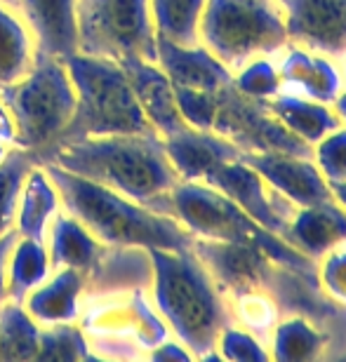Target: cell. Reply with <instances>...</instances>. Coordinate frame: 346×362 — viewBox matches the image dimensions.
<instances>
[{
	"label": "cell",
	"mask_w": 346,
	"mask_h": 362,
	"mask_svg": "<svg viewBox=\"0 0 346 362\" xmlns=\"http://www.w3.org/2000/svg\"><path fill=\"white\" fill-rule=\"evenodd\" d=\"M328 334L321 327H316L311 317L301 313L280 315V320L273 327L269 341L271 360L278 362H306L318 360L328 349Z\"/></svg>",
	"instance_id": "24"
},
{
	"label": "cell",
	"mask_w": 346,
	"mask_h": 362,
	"mask_svg": "<svg viewBox=\"0 0 346 362\" xmlns=\"http://www.w3.org/2000/svg\"><path fill=\"white\" fill-rule=\"evenodd\" d=\"M151 259V296L172 337L193 358L219 360L217 339L233 322L229 301L212 273L189 250H146Z\"/></svg>",
	"instance_id": "1"
},
{
	"label": "cell",
	"mask_w": 346,
	"mask_h": 362,
	"mask_svg": "<svg viewBox=\"0 0 346 362\" xmlns=\"http://www.w3.org/2000/svg\"><path fill=\"white\" fill-rule=\"evenodd\" d=\"M311 158L328 184L346 181V125H340L316 141Z\"/></svg>",
	"instance_id": "33"
},
{
	"label": "cell",
	"mask_w": 346,
	"mask_h": 362,
	"mask_svg": "<svg viewBox=\"0 0 346 362\" xmlns=\"http://www.w3.org/2000/svg\"><path fill=\"white\" fill-rule=\"evenodd\" d=\"M271 113L290 129L294 136L313 146L321 141L328 132H333L342 125L330 104H321V101L306 99L294 92H280L273 99L266 101Z\"/></svg>",
	"instance_id": "23"
},
{
	"label": "cell",
	"mask_w": 346,
	"mask_h": 362,
	"mask_svg": "<svg viewBox=\"0 0 346 362\" xmlns=\"http://www.w3.org/2000/svg\"><path fill=\"white\" fill-rule=\"evenodd\" d=\"M283 12L287 38L294 45L328 54L342 62L346 57V0H276Z\"/></svg>",
	"instance_id": "12"
},
{
	"label": "cell",
	"mask_w": 346,
	"mask_h": 362,
	"mask_svg": "<svg viewBox=\"0 0 346 362\" xmlns=\"http://www.w3.org/2000/svg\"><path fill=\"white\" fill-rule=\"evenodd\" d=\"M212 129L233 141L243 153L313 156V146L294 136L271 113L266 99H252L238 92L233 83L217 92V115Z\"/></svg>",
	"instance_id": "9"
},
{
	"label": "cell",
	"mask_w": 346,
	"mask_h": 362,
	"mask_svg": "<svg viewBox=\"0 0 346 362\" xmlns=\"http://www.w3.org/2000/svg\"><path fill=\"white\" fill-rule=\"evenodd\" d=\"M85 278L76 269H54L50 278L24 299V306L38 325L76 322L81 315Z\"/></svg>",
	"instance_id": "20"
},
{
	"label": "cell",
	"mask_w": 346,
	"mask_h": 362,
	"mask_svg": "<svg viewBox=\"0 0 346 362\" xmlns=\"http://www.w3.org/2000/svg\"><path fill=\"white\" fill-rule=\"evenodd\" d=\"M156 35L177 45H198L205 0H149Z\"/></svg>",
	"instance_id": "27"
},
{
	"label": "cell",
	"mask_w": 346,
	"mask_h": 362,
	"mask_svg": "<svg viewBox=\"0 0 346 362\" xmlns=\"http://www.w3.org/2000/svg\"><path fill=\"white\" fill-rule=\"evenodd\" d=\"M59 193L62 209L78 219L99 243L111 247L189 250L193 235L177 219L125 198L97 181L42 163Z\"/></svg>",
	"instance_id": "3"
},
{
	"label": "cell",
	"mask_w": 346,
	"mask_h": 362,
	"mask_svg": "<svg viewBox=\"0 0 346 362\" xmlns=\"http://www.w3.org/2000/svg\"><path fill=\"white\" fill-rule=\"evenodd\" d=\"M17 127V146L31 151L35 163L57 146L76 111V88L67 64L38 54L33 66L17 83L0 90Z\"/></svg>",
	"instance_id": "6"
},
{
	"label": "cell",
	"mask_w": 346,
	"mask_h": 362,
	"mask_svg": "<svg viewBox=\"0 0 346 362\" xmlns=\"http://www.w3.org/2000/svg\"><path fill=\"white\" fill-rule=\"evenodd\" d=\"M233 322L241 327L250 329L266 344L271 337L273 327L280 320L283 310H280L278 301L273 299L271 292L266 289H250V292H241L233 296H226Z\"/></svg>",
	"instance_id": "29"
},
{
	"label": "cell",
	"mask_w": 346,
	"mask_h": 362,
	"mask_svg": "<svg viewBox=\"0 0 346 362\" xmlns=\"http://www.w3.org/2000/svg\"><path fill=\"white\" fill-rule=\"evenodd\" d=\"M217 358L221 360H248V362H266L271 360L269 346L257 334L241 327L238 322H231L221 329L217 339Z\"/></svg>",
	"instance_id": "32"
},
{
	"label": "cell",
	"mask_w": 346,
	"mask_h": 362,
	"mask_svg": "<svg viewBox=\"0 0 346 362\" xmlns=\"http://www.w3.org/2000/svg\"><path fill=\"white\" fill-rule=\"evenodd\" d=\"M38 163L59 165L146 207L179 181L158 132L83 136L47 148Z\"/></svg>",
	"instance_id": "2"
},
{
	"label": "cell",
	"mask_w": 346,
	"mask_h": 362,
	"mask_svg": "<svg viewBox=\"0 0 346 362\" xmlns=\"http://www.w3.org/2000/svg\"><path fill=\"white\" fill-rule=\"evenodd\" d=\"M283 240L311 262H318L337 245L346 243V209L335 200L297 207V212L287 223Z\"/></svg>",
	"instance_id": "19"
},
{
	"label": "cell",
	"mask_w": 346,
	"mask_h": 362,
	"mask_svg": "<svg viewBox=\"0 0 346 362\" xmlns=\"http://www.w3.org/2000/svg\"><path fill=\"white\" fill-rule=\"evenodd\" d=\"M175 99L186 125L196 129H212L214 115H217V92L175 88Z\"/></svg>",
	"instance_id": "35"
},
{
	"label": "cell",
	"mask_w": 346,
	"mask_h": 362,
	"mask_svg": "<svg viewBox=\"0 0 346 362\" xmlns=\"http://www.w3.org/2000/svg\"><path fill=\"white\" fill-rule=\"evenodd\" d=\"M156 64L175 88L219 92L233 83V71L224 66L205 45H177L158 38Z\"/></svg>",
	"instance_id": "17"
},
{
	"label": "cell",
	"mask_w": 346,
	"mask_h": 362,
	"mask_svg": "<svg viewBox=\"0 0 346 362\" xmlns=\"http://www.w3.org/2000/svg\"><path fill=\"white\" fill-rule=\"evenodd\" d=\"M154 212L177 219L193 238L241 243L266 252L273 262L290 266L316 280V262L294 250L283 238L266 230L233 200L205 181H177L168 193L149 205Z\"/></svg>",
	"instance_id": "4"
},
{
	"label": "cell",
	"mask_w": 346,
	"mask_h": 362,
	"mask_svg": "<svg viewBox=\"0 0 346 362\" xmlns=\"http://www.w3.org/2000/svg\"><path fill=\"white\" fill-rule=\"evenodd\" d=\"M35 52L52 59H69L78 52V0H19Z\"/></svg>",
	"instance_id": "16"
},
{
	"label": "cell",
	"mask_w": 346,
	"mask_h": 362,
	"mask_svg": "<svg viewBox=\"0 0 346 362\" xmlns=\"http://www.w3.org/2000/svg\"><path fill=\"white\" fill-rule=\"evenodd\" d=\"M273 59H276L283 88L321 104H333L340 97L342 66L333 57L287 42Z\"/></svg>",
	"instance_id": "14"
},
{
	"label": "cell",
	"mask_w": 346,
	"mask_h": 362,
	"mask_svg": "<svg viewBox=\"0 0 346 362\" xmlns=\"http://www.w3.org/2000/svg\"><path fill=\"white\" fill-rule=\"evenodd\" d=\"M0 144L5 146H17V127H14V118L10 108L0 99Z\"/></svg>",
	"instance_id": "38"
},
{
	"label": "cell",
	"mask_w": 346,
	"mask_h": 362,
	"mask_svg": "<svg viewBox=\"0 0 346 362\" xmlns=\"http://www.w3.org/2000/svg\"><path fill=\"white\" fill-rule=\"evenodd\" d=\"M198 40L233 74L255 57H276L290 42L276 0H205Z\"/></svg>",
	"instance_id": "7"
},
{
	"label": "cell",
	"mask_w": 346,
	"mask_h": 362,
	"mask_svg": "<svg viewBox=\"0 0 346 362\" xmlns=\"http://www.w3.org/2000/svg\"><path fill=\"white\" fill-rule=\"evenodd\" d=\"M62 209L59 193L52 184V179L45 168L38 163L33 165L26 175L24 188L19 195L17 219H14V230L21 238H33V240H45L47 228L57 212Z\"/></svg>",
	"instance_id": "21"
},
{
	"label": "cell",
	"mask_w": 346,
	"mask_h": 362,
	"mask_svg": "<svg viewBox=\"0 0 346 362\" xmlns=\"http://www.w3.org/2000/svg\"><path fill=\"white\" fill-rule=\"evenodd\" d=\"M191 250L212 273L224 296L250 292V289H266L280 306V299L285 296L292 282L297 278H306L290 266L273 262L266 252L250 247V245L193 238Z\"/></svg>",
	"instance_id": "10"
},
{
	"label": "cell",
	"mask_w": 346,
	"mask_h": 362,
	"mask_svg": "<svg viewBox=\"0 0 346 362\" xmlns=\"http://www.w3.org/2000/svg\"><path fill=\"white\" fill-rule=\"evenodd\" d=\"M151 358L154 360H193V353L179 341V339H165L151 349Z\"/></svg>",
	"instance_id": "36"
},
{
	"label": "cell",
	"mask_w": 346,
	"mask_h": 362,
	"mask_svg": "<svg viewBox=\"0 0 346 362\" xmlns=\"http://www.w3.org/2000/svg\"><path fill=\"white\" fill-rule=\"evenodd\" d=\"M250 168H255L273 191H278L294 207H308L333 200V191L311 156L292 153H243Z\"/></svg>",
	"instance_id": "13"
},
{
	"label": "cell",
	"mask_w": 346,
	"mask_h": 362,
	"mask_svg": "<svg viewBox=\"0 0 346 362\" xmlns=\"http://www.w3.org/2000/svg\"><path fill=\"white\" fill-rule=\"evenodd\" d=\"M316 282L330 301L346 308V243L316 262Z\"/></svg>",
	"instance_id": "34"
},
{
	"label": "cell",
	"mask_w": 346,
	"mask_h": 362,
	"mask_svg": "<svg viewBox=\"0 0 346 362\" xmlns=\"http://www.w3.org/2000/svg\"><path fill=\"white\" fill-rule=\"evenodd\" d=\"M330 106H333V111L337 113V118L342 120V125H346V57L342 59V92Z\"/></svg>",
	"instance_id": "39"
},
{
	"label": "cell",
	"mask_w": 346,
	"mask_h": 362,
	"mask_svg": "<svg viewBox=\"0 0 346 362\" xmlns=\"http://www.w3.org/2000/svg\"><path fill=\"white\" fill-rule=\"evenodd\" d=\"M64 64L76 88V111L59 144L83 136L156 132L118 62L76 52Z\"/></svg>",
	"instance_id": "5"
},
{
	"label": "cell",
	"mask_w": 346,
	"mask_h": 362,
	"mask_svg": "<svg viewBox=\"0 0 346 362\" xmlns=\"http://www.w3.org/2000/svg\"><path fill=\"white\" fill-rule=\"evenodd\" d=\"M163 146L179 181H203L217 165L241 158L243 151L214 129L182 127L163 136Z\"/></svg>",
	"instance_id": "15"
},
{
	"label": "cell",
	"mask_w": 346,
	"mask_h": 362,
	"mask_svg": "<svg viewBox=\"0 0 346 362\" xmlns=\"http://www.w3.org/2000/svg\"><path fill=\"white\" fill-rule=\"evenodd\" d=\"M330 191H333V200L337 205H342L346 209V181H342V184H330Z\"/></svg>",
	"instance_id": "40"
},
{
	"label": "cell",
	"mask_w": 346,
	"mask_h": 362,
	"mask_svg": "<svg viewBox=\"0 0 346 362\" xmlns=\"http://www.w3.org/2000/svg\"><path fill=\"white\" fill-rule=\"evenodd\" d=\"M52 266L45 240H33V238H17L7 255L5 266V282H7V299L24 303V299L35 287L42 285Z\"/></svg>",
	"instance_id": "25"
},
{
	"label": "cell",
	"mask_w": 346,
	"mask_h": 362,
	"mask_svg": "<svg viewBox=\"0 0 346 362\" xmlns=\"http://www.w3.org/2000/svg\"><path fill=\"white\" fill-rule=\"evenodd\" d=\"M12 146H5V144H0V160H3V158L7 156V151H10Z\"/></svg>",
	"instance_id": "41"
},
{
	"label": "cell",
	"mask_w": 346,
	"mask_h": 362,
	"mask_svg": "<svg viewBox=\"0 0 346 362\" xmlns=\"http://www.w3.org/2000/svg\"><path fill=\"white\" fill-rule=\"evenodd\" d=\"M14 3H19V0H14Z\"/></svg>",
	"instance_id": "42"
},
{
	"label": "cell",
	"mask_w": 346,
	"mask_h": 362,
	"mask_svg": "<svg viewBox=\"0 0 346 362\" xmlns=\"http://www.w3.org/2000/svg\"><path fill=\"white\" fill-rule=\"evenodd\" d=\"M156 45L149 0H78V52L156 62Z\"/></svg>",
	"instance_id": "8"
},
{
	"label": "cell",
	"mask_w": 346,
	"mask_h": 362,
	"mask_svg": "<svg viewBox=\"0 0 346 362\" xmlns=\"http://www.w3.org/2000/svg\"><path fill=\"white\" fill-rule=\"evenodd\" d=\"M90 358V344L76 322L40 325V346L35 360L78 362Z\"/></svg>",
	"instance_id": "30"
},
{
	"label": "cell",
	"mask_w": 346,
	"mask_h": 362,
	"mask_svg": "<svg viewBox=\"0 0 346 362\" xmlns=\"http://www.w3.org/2000/svg\"><path fill=\"white\" fill-rule=\"evenodd\" d=\"M33 165L38 163H35L31 151L19 146H12L0 160V238L14 230L19 195Z\"/></svg>",
	"instance_id": "28"
},
{
	"label": "cell",
	"mask_w": 346,
	"mask_h": 362,
	"mask_svg": "<svg viewBox=\"0 0 346 362\" xmlns=\"http://www.w3.org/2000/svg\"><path fill=\"white\" fill-rule=\"evenodd\" d=\"M233 88L252 99H273L283 92L278 66L273 57H255L233 74Z\"/></svg>",
	"instance_id": "31"
},
{
	"label": "cell",
	"mask_w": 346,
	"mask_h": 362,
	"mask_svg": "<svg viewBox=\"0 0 346 362\" xmlns=\"http://www.w3.org/2000/svg\"><path fill=\"white\" fill-rule=\"evenodd\" d=\"M35 57V40L19 3L0 0V90L28 74Z\"/></svg>",
	"instance_id": "22"
},
{
	"label": "cell",
	"mask_w": 346,
	"mask_h": 362,
	"mask_svg": "<svg viewBox=\"0 0 346 362\" xmlns=\"http://www.w3.org/2000/svg\"><path fill=\"white\" fill-rule=\"evenodd\" d=\"M40 346V325L24 303H0V360H35Z\"/></svg>",
	"instance_id": "26"
},
{
	"label": "cell",
	"mask_w": 346,
	"mask_h": 362,
	"mask_svg": "<svg viewBox=\"0 0 346 362\" xmlns=\"http://www.w3.org/2000/svg\"><path fill=\"white\" fill-rule=\"evenodd\" d=\"M120 66L125 69L129 85L137 94V101H139L144 115L158 134L168 136L186 127L182 113L177 108L175 85L170 83V78L165 76V71L156 62L125 59L120 62Z\"/></svg>",
	"instance_id": "18"
},
{
	"label": "cell",
	"mask_w": 346,
	"mask_h": 362,
	"mask_svg": "<svg viewBox=\"0 0 346 362\" xmlns=\"http://www.w3.org/2000/svg\"><path fill=\"white\" fill-rule=\"evenodd\" d=\"M17 230H10L0 238V303L7 299V282H5V266H7V255H10L14 240H17Z\"/></svg>",
	"instance_id": "37"
},
{
	"label": "cell",
	"mask_w": 346,
	"mask_h": 362,
	"mask_svg": "<svg viewBox=\"0 0 346 362\" xmlns=\"http://www.w3.org/2000/svg\"><path fill=\"white\" fill-rule=\"evenodd\" d=\"M203 181L229 195L252 219L280 238L285 235L287 223L297 212V207L278 191H273L262 179V175L255 168H250L243 158H233V160L217 165Z\"/></svg>",
	"instance_id": "11"
}]
</instances>
